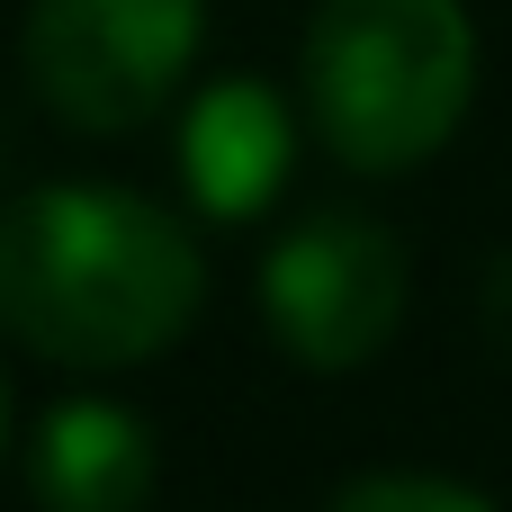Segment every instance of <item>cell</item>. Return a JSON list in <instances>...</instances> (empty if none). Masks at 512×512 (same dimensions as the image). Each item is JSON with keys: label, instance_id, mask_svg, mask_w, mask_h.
Wrapping results in <instances>:
<instances>
[{"label": "cell", "instance_id": "obj_8", "mask_svg": "<svg viewBox=\"0 0 512 512\" xmlns=\"http://www.w3.org/2000/svg\"><path fill=\"white\" fill-rule=\"evenodd\" d=\"M0 450H9V387H0Z\"/></svg>", "mask_w": 512, "mask_h": 512}, {"label": "cell", "instance_id": "obj_7", "mask_svg": "<svg viewBox=\"0 0 512 512\" xmlns=\"http://www.w3.org/2000/svg\"><path fill=\"white\" fill-rule=\"evenodd\" d=\"M324 512H495V504L468 495V486H450V477H360Z\"/></svg>", "mask_w": 512, "mask_h": 512}, {"label": "cell", "instance_id": "obj_5", "mask_svg": "<svg viewBox=\"0 0 512 512\" xmlns=\"http://www.w3.org/2000/svg\"><path fill=\"white\" fill-rule=\"evenodd\" d=\"M288 144H297V126H288V99H279L270 81H252V72L207 81V90L189 99V117H180L189 198H198L207 216H225V225L261 216V207L288 189Z\"/></svg>", "mask_w": 512, "mask_h": 512}, {"label": "cell", "instance_id": "obj_2", "mask_svg": "<svg viewBox=\"0 0 512 512\" xmlns=\"http://www.w3.org/2000/svg\"><path fill=\"white\" fill-rule=\"evenodd\" d=\"M297 90L333 162L378 180L414 171L477 99V27L459 0H315Z\"/></svg>", "mask_w": 512, "mask_h": 512}, {"label": "cell", "instance_id": "obj_3", "mask_svg": "<svg viewBox=\"0 0 512 512\" xmlns=\"http://www.w3.org/2000/svg\"><path fill=\"white\" fill-rule=\"evenodd\" d=\"M207 0H36L27 9V81L81 135L153 126L198 63Z\"/></svg>", "mask_w": 512, "mask_h": 512}, {"label": "cell", "instance_id": "obj_4", "mask_svg": "<svg viewBox=\"0 0 512 512\" xmlns=\"http://www.w3.org/2000/svg\"><path fill=\"white\" fill-rule=\"evenodd\" d=\"M405 288H414L405 243L378 216H351V207H324V216L288 225L279 252L261 261L270 342L315 378H342L369 351H387V333L405 324Z\"/></svg>", "mask_w": 512, "mask_h": 512}, {"label": "cell", "instance_id": "obj_1", "mask_svg": "<svg viewBox=\"0 0 512 512\" xmlns=\"http://www.w3.org/2000/svg\"><path fill=\"white\" fill-rule=\"evenodd\" d=\"M207 261L135 189H27L0 207V324L63 369H135L198 324Z\"/></svg>", "mask_w": 512, "mask_h": 512}, {"label": "cell", "instance_id": "obj_6", "mask_svg": "<svg viewBox=\"0 0 512 512\" xmlns=\"http://www.w3.org/2000/svg\"><path fill=\"white\" fill-rule=\"evenodd\" d=\"M27 486L45 512H144L153 504V432L126 405L72 396L36 423Z\"/></svg>", "mask_w": 512, "mask_h": 512}]
</instances>
